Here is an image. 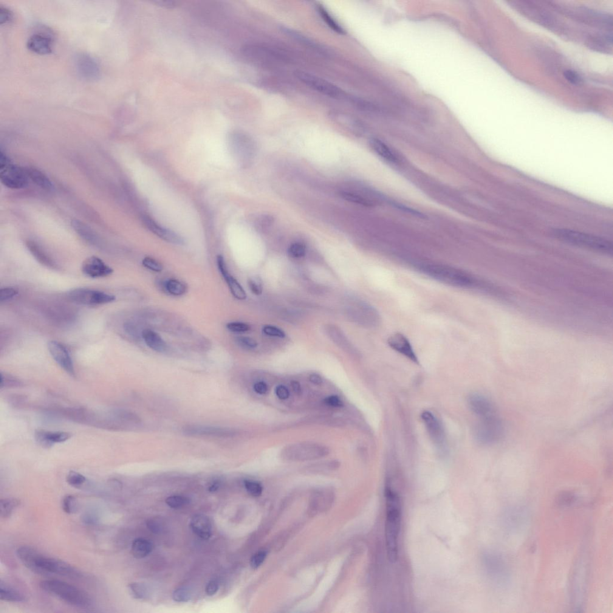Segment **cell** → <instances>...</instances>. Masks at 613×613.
I'll return each mask as SVG.
<instances>
[{
    "instance_id": "25",
    "label": "cell",
    "mask_w": 613,
    "mask_h": 613,
    "mask_svg": "<svg viewBox=\"0 0 613 613\" xmlns=\"http://www.w3.org/2000/svg\"><path fill=\"white\" fill-rule=\"evenodd\" d=\"M27 246L33 256L41 264L49 268L56 267L53 260L44 252L43 248L39 246L35 242L28 241L27 243Z\"/></svg>"
},
{
    "instance_id": "14",
    "label": "cell",
    "mask_w": 613,
    "mask_h": 613,
    "mask_svg": "<svg viewBox=\"0 0 613 613\" xmlns=\"http://www.w3.org/2000/svg\"><path fill=\"white\" fill-rule=\"evenodd\" d=\"M82 271L87 278L92 279L106 278L111 275L114 270L102 259L97 256H90L84 260Z\"/></svg>"
},
{
    "instance_id": "32",
    "label": "cell",
    "mask_w": 613,
    "mask_h": 613,
    "mask_svg": "<svg viewBox=\"0 0 613 613\" xmlns=\"http://www.w3.org/2000/svg\"><path fill=\"white\" fill-rule=\"evenodd\" d=\"M21 504L19 500L16 498H5L0 501V516L2 518H9L13 511Z\"/></svg>"
},
{
    "instance_id": "60",
    "label": "cell",
    "mask_w": 613,
    "mask_h": 613,
    "mask_svg": "<svg viewBox=\"0 0 613 613\" xmlns=\"http://www.w3.org/2000/svg\"><path fill=\"white\" fill-rule=\"evenodd\" d=\"M291 388L293 390V392L296 395H300L302 393V388L300 383L297 381L293 380L291 382Z\"/></svg>"
},
{
    "instance_id": "47",
    "label": "cell",
    "mask_w": 613,
    "mask_h": 613,
    "mask_svg": "<svg viewBox=\"0 0 613 613\" xmlns=\"http://www.w3.org/2000/svg\"><path fill=\"white\" fill-rule=\"evenodd\" d=\"M18 291L15 288L11 287H5L1 288L0 290V301L2 302L10 300V299L15 297L18 295Z\"/></svg>"
},
{
    "instance_id": "27",
    "label": "cell",
    "mask_w": 613,
    "mask_h": 613,
    "mask_svg": "<svg viewBox=\"0 0 613 613\" xmlns=\"http://www.w3.org/2000/svg\"><path fill=\"white\" fill-rule=\"evenodd\" d=\"M72 226L82 238L85 240L90 244L97 245L99 243V239L94 231L86 224L78 220H73Z\"/></svg>"
},
{
    "instance_id": "4",
    "label": "cell",
    "mask_w": 613,
    "mask_h": 613,
    "mask_svg": "<svg viewBox=\"0 0 613 613\" xmlns=\"http://www.w3.org/2000/svg\"><path fill=\"white\" fill-rule=\"evenodd\" d=\"M40 587L47 594L54 596L70 606L86 609L92 605L91 598L86 592L66 582L44 580L40 583Z\"/></svg>"
},
{
    "instance_id": "41",
    "label": "cell",
    "mask_w": 613,
    "mask_h": 613,
    "mask_svg": "<svg viewBox=\"0 0 613 613\" xmlns=\"http://www.w3.org/2000/svg\"><path fill=\"white\" fill-rule=\"evenodd\" d=\"M248 285L249 289L253 294L261 295L263 292V285L261 278L258 276H253L248 280Z\"/></svg>"
},
{
    "instance_id": "58",
    "label": "cell",
    "mask_w": 613,
    "mask_h": 613,
    "mask_svg": "<svg viewBox=\"0 0 613 613\" xmlns=\"http://www.w3.org/2000/svg\"><path fill=\"white\" fill-rule=\"evenodd\" d=\"M155 4L159 5L160 7L166 8H173L177 6L178 2L175 1H165V0H161V1H154Z\"/></svg>"
},
{
    "instance_id": "37",
    "label": "cell",
    "mask_w": 613,
    "mask_h": 613,
    "mask_svg": "<svg viewBox=\"0 0 613 613\" xmlns=\"http://www.w3.org/2000/svg\"><path fill=\"white\" fill-rule=\"evenodd\" d=\"M288 255L292 258H303L306 253V247L300 242L294 243L290 245L287 250Z\"/></svg>"
},
{
    "instance_id": "3",
    "label": "cell",
    "mask_w": 613,
    "mask_h": 613,
    "mask_svg": "<svg viewBox=\"0 0 613 613\" xmlns=\"http://www.w3.org/2000/svg\"><path fill=\"white\" fill-rule=\"evenodd\" d=\"M417 268L429 278L449 286L470 288L477 284L476 279L470 274L449 265L427 263L420 264Z\"/></svg>"
},
{
    "instance_id": "8",
    "label": "cell",
    "mask_w": 613,
    "mask_h": 613,
    "mask_svg": "<svg viewBox=\"0 0 613 613\" xmlns=\"http://www.w3.org/2000/svg\"><path fill=\"white\" fill-rule=\"evenodd\" d=\"M421 418L424 423L429 438L438 452L442 455L447 453V436L442 420L433 412L423 411Z\"/></svg>"
},
{
    "instance_id": "2",
    "label": "cell",
    "mask_w": 613,
    "mask_h": 613,
    "mask_svg": "<svg viewBox=\"0 0 613 613\" xmlns=\"http://www.w3.org/2000/svg\"><path fill=\"white\" fill-rule=\"evenodd\" d=\"M386 519L385 538L388 560L394 563L398 556V536L401 522V504L400 496L387 480L385 489Z\"/></svg>"
},
{
    "instance_id": "21",
    "label": "cell",
    "mask_w": 613,
    "mask_h": 613,
    "mask_svg": "<svg viewBox=\"0 0 613 613\" xmlns=\"http://www.w3.org/2000/svg\"><path fill=\"white\" fill-rule=\"evenodd\" d=\"M369 143L375 153L387 162L392 163H397L399 162V159L396 154H395V152L382 141L377 138H372Z\"/></svg>"
},
{
    "instance_id": "44",
    "label": "cell",
    "mask_w": 613,
    "mask_h": 613,
    "mask_svg": "<svg viewBox=\"0 0 613 613\" xmlns=\"http://www.w3.org/2000/svg\"><path fill=\"white\" fill-rule=\"evenodd\" d=\"M227 328L231 332L244 333L248 332L250 327L248 324L240 322H233L227 324Z\"/></svg>"
},
{
    "instance_id": "19",
    "label": "cell",
    "mask_w": 613,
    "mask_h": 613,
    "mask_svg": "<svg viewBox=\"0 0 613 613\" xmlns=\"http://www.w3.org/2000/svg\"><path fill=\"white\" fill-rule=\"evenodd\" d=\"M52 41L49 36L44 33H36L28 39L27 46L31 51L39 55H47L52 53Z\"/></svg>"
},
{
    "instance_id": "7",
    "label": "cell",
    "mask_w": 613,
    "mask_h": 613,
    "mask_svg": "<svg viewBox=\"0 0 613 613\" xmlns=\"http://www.w3.org/2000/svg\"><path fill=\"white\" fill-rule=\"evenodd\" d=\"M0 179L6 187L19 189L26 187L28 177L26 171L11 163L1 151L0 154Z\"/></svg>"
},
{
    "instance_id": "42",
    "label": "cell",
    "mask_w": 613,
    "mask_h": 613,
    "mask_svg": "<svg viewBox=\"0 0 613 613\" xmlns=\"http://www.w3.org/2000/svg\"><path fill=\"white\" fill-rule=\"evenodd\" d=\"M1 380H0V387L2 388H14V387H19L22 385L21 381L17 379L15 377L11 376V375L1 373Z\"/></svg>"
},
{
    "instance_id": "9",
    "label": "cell",
    "mask_w": 613,
    "mask_h": 613,
    "mask_svg": "<svg viewBox=\"0 0 613 613\" xmlns=\"http://www.w3.org/2000/svg\"><path fill=\"white\" fill-rule=\"evenodd\" d=\"M68 296L73 303L86 306H100L116 300L114 295L103 291L84 287L76 288L70 291Z\"/></svg>"
},
{
    "instance_id": "30",
    "label": "cell",
    "mask_w": 613,
    "mask_h": 613,
    "mask_svg": "<svg viewBox=\"0 0 613 613\" xmlns=\"http://www.w3.org/2000/svg\"><path fill=\"white\" fill-rule=\"evenodd\" d=\"M318 10L319 15L321 16V18H323V21L326 22V24H327V26H328L330 29L334 31V32L337 33L339 35H344V34L345 33V32H344L342 27H341V25L335 21V19L330 15L329 13L327 12L326 8L323 7V5H318Z\"/></svg>"
},
{
    "instance_id": "45",
    "label": "cell",
    "mask_w": 613,
    "mask_h": 613,
    "mask_svg": "<svg viewBox=\"0 0 613 613\" xmlns=\"http://www.w3.org/2000/svg\"><path fill=\"white\" fill-rule=\"evenodd\" d=\"M262 332H263L265 335L270 336V337L281 338H284L286 337V334H285L283 330L275 326H265L262 328Z\"/></svg>"
},
{
    "instance_id": "1",
    "label": "cell",
    "mask_w": 613,
    "mask_h": 613,
    "mask_svg": "<svg viewBox=\"0 0 613 613\" xmlns=\"http://www.w3.org/2000/svg\"><path fill=\"white\" fill-rule=\"evenodd\" d=\"M17 557L24 566L36 574H55L70 578L81 575L77 569L60 559L42 554L35 548L22 546L16 550Z\"/></svg>"
},
{
    "instance_id": "46",
    "label": "cell",
    "mask_w": 613,
    "mask_h": 613,
    "mask_svg": "<svg viewBox=\"0 0 613 613\" xmlns=\"http://www.w3.org/2000/svg\"><path fill=\"white\" fill-rule=\"evenodd\" d=\"M237 344L239 346L243 347V348L246 349H253L256 348L258 346V343L255 340L247 337H239L236 339Z\"/></svg>"
},
{
    "instance_id": "36",
    "label": "cell",
    "mask_w": 613,
    "mask_h": 613,
    "mask_svg": "<svg viewBox=\"0 0 613 613\" xmlns=\"http://www.w3.org/2000/svg\"><path fill=\"white\" fill-rule=\"evenodd\" d=\"M62 508L68 515H72L78 511V502L76 497L69 495L64 497L62 501Z\"/></svg>"
},
{
    "instance_id": "51",
    "label": "cell",
    "mask_w": 613,
    "mask_h": 613,
    "mask_svg": "<svg viewBox=\"0 0 613 613\" xmlns=\"http://www.w3.org/2000/svg\"><path fill=\"white\" fill-rule=\"evenodd\" d=\"M324 402L325 405L332 407V408H341L344 406L343 401H341L340 398L335 396V395H332V396L326 398L324 400Z\"/></svg>"
},
{
    "instance_id": "17",
    "label": "cell",
    "mask_w": 613,
    "mask_h": 613,
    "mask_svg": "<svg viewBox=\"0 0 613 613\" xmlns=\"http://www.w3.org/2000/svg\"><path fill=\"white\" fill-rule=\"evenodd\" d=\"M143 222L149 231L164 241L173 245H184V240L182 237L173 231L162 227L151 217L148 216H143Z\"/></svg>"
},
{
    "instance_id": "54",
    "label": "cell",
    "mask_w": 613,
    "mask_h": 613,
    "mask_svg": "<svg viewBox=\"0 0 613 613\" xmlns=\"http://www.w3.org/2000/svg\"><path fill=\"white\" fill-rule=\"evenodd\" d=\"M82 521L84 524L89 525H95L98 521V518L97 515L94 512H87L84 514L82 516Z\"/></svg>"
},
{
    "instance_id": "23",
    "label": "cell",
    "mask_w": 613,
    "mask_h": 613,
    "mask_svg": "<svg viewBox=\"0 0 613 613\" xmlns=\"http://www.w3.org/2000/svg\"><path fill=\"white\" fill-rule=\"evenodd\" d=\"M281 29L284 33L296 40V41L301 42V43L306 45V46L316 50L318 52H320L322 54H327V50L324 49V47L321 46L320 44L316 43L312 40L307 38V37L302 35V34L296 32V31L287 27H282Z\"/></svg>"
},
{
    "instance_id": "10",
    "label": "cell",
    "mask_w": 613,
    "mask_h": 613,
    "mask_svg": "<svg viewBox=\"0 0 613 613\" xmlns=\"http://www.w3.org/2000/svg\"><path fill=\"white\" fill-rule=\"evenodd\" d=\"M295 75L301 82L321 94L332 98H340L343 95L339 87L317 76L303 71L296 72Z\"/></svg>"
},
{
    "instance_id": "57",
    "label": "cell",
    "mask_w": 613,
    "mask_h": 613,
    "mask_svg": "<svg viewBox=\"0 0 613 613\" xmlns=\"http://www.w3.org/2000/svg\"><path fill=\"white\" fill-rule=\"evenodd\" d=\"M253 389L257 394L260 395L266 394L268 391V386L263 381L255 383L253 386Z\"/></svg>"
},
{
    "instance_id": "28",
    "label": "cell",
    "mask_w": 613,
    "mask_h": 613,
    "mask_svg": "<svg viewBox=\"0 0 613 613\" xmlns=\"http://www.w3.org/2000/svg\"><path fill=\"white\" fill-rule=\"evenodd\" d=\"M26 173L29 179L33 180L36 184L41 188L46 189L47 191H51L53 189V185L51 182L46 175L39 171L33 168H28L25 169Z\"/></svg>"
},
{
    "instance_id": "43",
    "label": "cell",
    "mask_w": 613,
    "mask_h": 613,
    "mask_svg": "<svg viewBox=\"0 0 613 613\" xmlns=\"http://www.w3.org/2000/svg\"><path fill=\"white\" fill-rule=\"evenodd\" d=\"M142 264L144 267L150 270L154 271V272L160 273L163 270V267L162 264L153 258L150 257H146L144 258L142 261Z\"/></svg>"
},
{
    "instance_id": "24",
    "label": "cell",
    "mask_w": 613,
    "mask_h": 613,
    "mask_svg": "<svg viewBox=\"0 0 613 613\" xmlns=\"http://www.w3.org/2000/svg\"><path fill=\"white\" fill-rule=\"evenodd\" d=\"M0 598L1 600L8 603H24L26 600L22 593L2 581L0 582Z\"/></svg>"
},
{
    "instance_id": "34",
    "label": "cell",
    "mask_w": 613,
    "mask_h": 613,
    "mask_svg": "<svg viewBox=\"0 0 613 613\" xmlns=\"http://www.w3.org/2000/svg\"><path fill=\"white\" fill-rule=\"evenodd\" d=\"M165 289L169 294L182 296L187 292L188 288L183 282L176 279H170L165 283Z\"/></svg>"
},
{
    "instance_id": "59",
    "label": "cell",
    "mask_w": 613,
    "mask_h": 613,
    "mask_svg": "<svg viewBox=\"0 0 613 613\" xmlns=\"http://www.w3.org/2000/svg\"><path fill=\"white\" fill-rule=\"evenodd\" d=\"M309 380L311 383L316 385H321L323 383V378L320 375L312 374L310 375Z\"/></svg>"
},
{
    "instance_id": "12",
    "label": "cell",
    "mask_w": 613,
    "mask_h": 613,
    "mask_svg": "<svg viewBox=\"0 0 613 613\" xmlns=\"http://www.w3.org/2000/svg\"><path fill=\"white\" fill-rule=\"evenodd\" d=\"M469 408L477 418H481L498 414V409L492 401L485 395L472 394L468 397Z\"/></svg>"
},
{
    "instance_id": "49",
    "label": "cell",
    "mask_w": 613,
    "mask_h": 613,
    "mask_svg": "<svg viewBox=\"0 0 613 613\" xmlns=\"http://www.w3.org/2000/svg\"><path fill=\"white\" fill-rule=\"evenodd\" d=\"M267 557V553L265 551H259L252 556L250 560V566L253 569H258L261 566Z\"/></svg>"
},
{
    "instance_id": "53",
    "label": "cell",
    "mask_w": 613,
    "mask_h": 613,
    "mask_svg": "<svg viewBox=\"0 0 613 613\" xmlns=\"http://www.w3.org/2000/svg\"><path fill=\"white\" fill-rule=\"evenodd\" d=\"M564 76L565 78L570 83L576 84L580 82V76L575 72L572 71V70H566V71L564 72Z\"/></svg>"
},
{
    "instance_id": "16",
    "label": "cell",
    "mask_w": 613,
    "mask_h": 613,
    "mask_svg": "<svg viewBox=\"0 0 613 613\" xmlns=\"http://www.w3.org/2000/svg\"><path fill=\"white\" fill-rule=\"evenodd\" d=\"M183 432L189 436L230 437L236 434L233 429L215 426L191 425L186 426Z\"/></svg>"
},
{
    "instance_id": "6",
    "label": "cell",
    "mask_w": 613,
    "mask_h": 613,
    "mask_svg": "<svg viewBox=\"0 0 613 613\" xmlns=\"http://www.w3.org/2000/svg\"><path fill=\"white\" fill-rule=\"evenodd\" d=\"M477 419L474 429V437L477 442L490 446L495 444L502 439L504 427L499 414Z\"/></svg>"
},
{
    "instance_id": "5",
    "label": "cell",
    "mask_w": 613,
    "mask_h": 613,
    "mask_svg": "<svg viewBox=\"0 0 613 613\" xmlns=\"http://www.w3.org/2000/svg\"><path fill=\"white\" fill-rule=\"evenodd\" d=\"M553 233L556 238L567 244L604 254L613 252L612 243L603 237L567 229H558Z\"/></svg>"
},
{
    "instance_id": "56",
    "label": "cell",
    "mask_w": 613,
    "mask_h": 613,
    "mask_svg": "<svg viewBox=\"0 0 613 613\" xmlns=\"http://www.w3.org/2000/svg\"><path fill=\"white\" fill-rule=\"evenodd\" d=\"M219 590V583L216 580L208 582L205 587V593L208 596L215 595Z\"/></svg>"
},
{
    "instance_id": "40",
    "label": "cell",
    "mask_w": 613,
    "mask_h": 613,
    "mask_svg": "<svg viewBox=\"0 0 613 613\" xmlns=\"http://www.w3.org/2000/svg\"><path fill=\"white\" fill-rule=\"evenodd\" d=\"M191 597V592L186 587H180L174 590L173 594V600L177 603H187Z\"/></svg>"
},
{
    "instance_id": "61",
    "label": "cell",
    "mask_w": 613,
    "mask_h": 613,
    "mask_svg": "<svg viewBox=\"0 0 613 613\" xmlns=\"http://www.w3.org/2000/svg\"><path fill=\"white\" fill-rule=\"evenodd\" d=\"M219 487H220L219 482H214L213 483L212 485L210 486V488H208V490L210 491V492H214V491H215L217 490H218Z\"/></svg>"
},
{
    "instance_id": "35",
    "label": "cell",
    "mask_w": 613,
    "mask_h": 613,
    "mask_svg": "<svg viewBox=\"0 0 613 613\" xmlns=\"http://www.w3.org/2000/svg\"><path fill=\"white\" fill-rule=\"evenodd\" d=\"M66 481L71 487L77 489L81 488L86 482V477L80 473L74 471H70L67 474Z\"/></svg>"
},
{
    "instance_id": "11",
    "label": "cell",
    "mask_w": 613,
    "mask_h": 613,
    "mask_svg": "<svg viewBox=\"0 0 613 613\" xmlns=\"http://www.w3.org/2000/svg\"><path fill=\"white\" fill-rule=\"evenodd\" d=\"M75 64L78 74L84 80L95 81L100 77V68L97 62L87 53H79L76 56Z\"/></svg>"
},
{
    "instance_id": "15",
    "label": "cell",
    "mask_w": 613,
    "mask_h": 613,
    "mask_svg": "<svg viewBox=\"0 0 613 613\" xmlns=\"http://www.w3.org/2000/svg\"><path fill=\"white\" fill-rule=\"evenodd\" d=\"M388 344L391 349L398 354L404 356L415 364H419L413 346L405 335L397 332L390 335L388 339Z\"/></svg>"
},
{
    "instance_id": "26",
    "label": "cell",
    "mask_w": 613,
    "mask_h": 613,
    "mask_svg": "<svg viewBox=\"0 0 613 613\" xmlns=\"http://www.w3.org/2000/svg\"><path fill=\"white\" fill-rule=\"evenodd\" d=\"M153 544L151 542L142 538L135 539L131 547L132 555L137 559H142L148 556L153 550Z\"/></svg>"
},
{
    "instance_id": "20",
    "label": "cell",
    "mask_w": 613,
    "mask_h": 613,
    "mask_svg": "<svg viewBox=\"0 0 613 613\" xmlns=\"http://www.w3.org/2000/svg\"><path fill=\"white\" fill-rule=\"evenodd\" d=\"M190 527L195 534L204 540H207L212 534L210 519L204 515L199 514L194 516L191 520Z\"/></svg>"
},
{
    "instance_id": "38",
    "label": "cell",
    "mask_w": 613,
    "mask_h": 613,
    "mask_svg": "<svg viewBox=\"0 0 613 613\" xmlns=\"http://www.w3.org/2000/svg\"><path fill=\"white\" fill-rule=\"evenodd\" d=\"M166 504L172 508H180L186 506L190 503V500L186 497L179 495H173L168 497L166 499Z\"/></svg>"
},
{
    "instance_id": "31",
    "label": "cell",
    "mask_w": 613,
    "mask_h": 613,
    "mask_svg": "<svg viewBox=\"0 0 613 613\" xmlns=\"http://www.w3.org/2000/svg\"><path fill=\"white\" fill-rule=\"evenodd\" d=\"M128 587L130 595L135 600H145L149 597V589L145 584L135 582L129 584Z\"/></svg>"
},
{
    "instance_id": "22",
    "label": "cell",
    "mask_w": 613,
    "mask_h": 613,
    "mask_svg": "<svg viewBox=\"0 0 613 613\" xmlns=\"http://www.w3.org/2000/svg\"><path fill=\"white\" fill-rule=\"evenodd\" d=\"M142 337L146 345L149 348L157 352L163 353L167 349V345L161 336L154 330L147 329L143 330Z\"/></svg>"
},
{
    "instance_id": "13",
    "label": "cell",
    "mask_w": 613,
    "mask_h": 613,
    "mask_svg": "<svg viewBox=\"0 0 613 613\" xmlns=\"http://www.w3.org/2000/svg\"><path fill=\"white\" fill-rule=\"evenodd\" d=\"M50 355L56 363L68 374L75 376L74 364L69 350L63 344L56 341H50L47 344Z\"/></svg>"
},
{
    "instance_id": "33",
    "label": "cell",
    "mask_w": 613,
    "mask_h": 613,
    "mask_svg": "<svg viewBox=\"0 0 613 613\" xmlns=\"http://www.w3.org/2000/svg\"><path fill=\"white\" fill-rule=\"evenodd\" d=\"M225 281L227 282L229 289L234 297L239 300H244L247 298L246 293L244 288L234 277L231 275H229L225 279Z\"/></svg>"
},
{
    "instance_id": "48",
    "label": "cell",
    "mask_w": 613,
    "mask_h": 613,
    "mask_svg": "<svg viewBox=\"0 0 613 613\" xmlns=\"http://www.w3.org/2000/svg\"><path fill=\"white\" fill-rule=\"evenodd\" d=\"M13 19L12 11L9 8L0 5V24L10 23Z\"/></svg>"
},
{
    "instance_id": "39",
    "label": "cell",
    "mask_w": 613,
    "mask_h": 613,
    "mask_svg": "<svg viewBox=\"0 0 613 613\" xmlns=\"http://www.w3.org/2000/svg\"><path fill=\"white\" fill-rule=\"evenodd\" d=\"M245 490L250 495L253 496H259L261 495L263 488L259 483L253 480H245L244 481Z\"/></svg>"
},
{
    "instance_id": "55",
    "label": "cell",
    "mask_w": 613,
    "mask_h": 613,
    "mask_svg": "<svg viewBox=\"0 0 613 613\" xmlns=\"http://www.w3.org/2000/svg\"><path fill=\"white\" fill-rule=\"evenodd\" d=\"M275 392L277 397H278L280 400H287V398L289 397L290 393L289 390H288L285 386L279 385L277 386Z\"/></svg>"
},
{
    "instance_id": "29",
    "label": "cell",
    "mask_w": 613,
    "mask_h": 613,
    "mask_svg": "<svg viewBox=\"0 0 613 613\" xmlns=\"http://www.w3.org/2000/svg\"><path fill=\"white\" fill-rule=\"evenodd\" d=\"M339 194L343 199L349 202L356 203V204L363 205L366 207H371L374 204L372 200H369L364 195L359 193L357 191L342 190L340 191Z\"/></svg>"
},
{
    "instance_id": "50",
    "label": "cell",
    "mask_w": 613,
    "mask_h": 613,
    "mask_svg": "<svg viewBox=\"0 0 613 613\" xmlns=\"http://www.w3.org/2000/svg\"><path fill=\"white\" fill-rule=\"evenodd\" d=\"M147 526L152 532L155 533H160L162 532L163 526L162 522L159 519H150L147 522Z\"/></svg>"
},
{
    "instance_id": "52",
    "label": "cell",
    "mask_w": 613,
    "mask_h": 613,
    "mask_svg": "<svg viewBox=\"0 0 613 613\" xmlns=\"http://www.w3.org/2000/svg\"><path fill=\"white\" fill-rule=\"evenodd\" d=\"M217 264L220 273L221 274L222 276L224 279L226 278H227L229 275H230V272H229L228 269L227 265L226 264L224 256L220 255L217 256Z\"/></svg>"
},
{
    "instance_id": "18",
    "label": "cell",
    "mask_w": 613,
    "mask_h": 613,
    "mask_svg": "<svg viewBox=\"0 0 613 613\" xmlns=\"http://www.w3.org/2000/svg\"><path fill=\"white\" fill-rule=\"evenodd\" d=\"M37 443L43 448H52L55 443L66 442L72 437L71 433L64 431H49L38 429L35 433Z\"/></svg>"
}]
</instances>
